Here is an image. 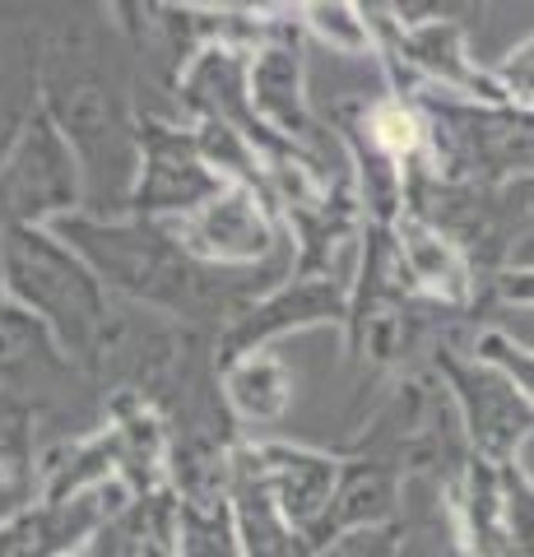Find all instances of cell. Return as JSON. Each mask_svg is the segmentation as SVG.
<instances>
[{
	"label": "cell",
	"instance_id": "6da1fadb",
	"mask_svg": "<svg viewBox=\"0 0 534 557\" xmlns=\"http://www.w3.org/2000/svg\"><path fill=\"white\" fill-rule=\"evenodd\" d=\"M409 98L427 126V172L464 186L534 182V112L511 102H474L460 94L409 84Z\"/></svg>",
	"mask_w": 534,
	"mask_h": 557
},
{
	"label": "cell",
	"instance_id": "7a4b0ae2",
	"mask_svg": "<svg viewBox=\"0 0 534 557\" xmlns=\"http://www.w3.org/2000/svg\"><path fill=\"white\" fill-rule=\"evenodd\" d=\"M433 376L451 391L479 456L493 465L521 460V450L534 442V399L502 368H493L470 344L446 335L433 348Z\"/></svg>",
	"mask_w": 534,
	"mask_h": 557
},
{
	"label": "cell",
	"instance_id": "3957f363",
	"mask_svg": "<svg viewBox=\"0 0 534 557\" xmlns=\"http://www.w3.org/2000/svg\"><path fill=\"white\" fill-rule=\"evenodd\" d=\"M5 274L10 288L20 293L28 307H38L42 317L61 330L65 344L89 348L102 330V293L79 260L57 251L47 237L28 228H10L5 237Z\"/></svg>",
	"mask_w": 534,
	"mask_h": 557
},
{
	"label": "cell",
	"instance_id": "277c9868",
	"mask_svg": "<svg viewBox=\"0 0 534 557\" xmlns=\"http://www.w3.org/2000/svg\"><path fill=\"white\" fill-rule=\"evenodd\" d=\"M61 233L94 260V265L112 278V284L131 288L135 298L186 307L200 293V270L177 251L163 233L153 228H102V223H61Z\"/></svg>",
	"mask_w": 534,
	"mask_h": 557
},
{
	"label": "cell",
	"instance_id": "5b68a950",
	"mask_svg": "<svg viewBox=\"0 0 534 557\" xmlns=\"http://www.w3.org/2000/svg\"><path fill=\"white\" fill-rule=\"evenodd\" d=\"M0 196H5V209L14 219H33V214H47V209H61L75 200L71 153H65L47 116H38L28 126L20 153H14V163L0 177Z\"/></svg>",
	"mask_w": 534,
	"mask_h": 557
},
{
	"label": "cell",
	"instance_id": "8992f818",
	"mask_svg": "<svg viewBox=\"0 0 534 557\" xmlns=\"http://www.w3.org/2000/svg\"><path fill=\"white\" fill-rule=\"evenodd\" d=\"M405 483L409 474L386 456L358 460L349 474L339 479L331 511L321 516V525L312 530V544H331V534H353V530H382L395 525V516L405 511Z\"/></svg>",
	"mask_w": 534,
	"mask_h": 557
},
{
	"label": "cell",
	"instance_id": "52a82bcc",
	"mask_svg": "<svg viewBox=\"0 0 534 557\" xmlns=\"http://www.w3.org/2000/svg\"><path fill=\"white\" fill-rule=\"evenodd\" d=\"M265 474H270V493L280 502V511L293 520V525L316 530L321 516L331 511L335 497V465L325 456H312V450H284L270 446L265 450Z\"/></svg>",
	"mask_w": 534,
	"mask_h": 557
},
{
	"label": "cell",
	"instance_id": "ba28073f",
	"mask_svg": "<svg viewBox=\"0 0 534 557\" xmlns=\"http://www.w3.org/2000/svg\"><path fill=\"white\" fill-rule=\"evenodd\" d=\"M200 200H219V182L182 149V139H153L140 209H196Z\"/></svg>",
	"mask_w": 534,
	"mask_h": 557
},
{
	"label": "cell",
	"instance_id": "9c48e42d",
	"mask_svg": "<svg viewBox=\"0 0 534 557\" xmlns=\"http://www.w3.org/2000/svg\"><path fill=\"white\" fill-rule=\"evenodd\" d=\"M191 237H196V247L210 256L251 260L265 247V223L256 219V205H247L243 196H228V200L204 205V214L191 223Z\"/></svg>",
	"mask_w": 534,
	"mask_h": 557
},
{
	"label": "cell",
	"instance_id": "30bf717a",
	"mask_svg": "<svg viewBox=\"0 0 534 557\" xmlns=\"http://www.w3.org/2000/svg\"><path fill=\"white\" fill-rule=\"evenodd\" d=\"M470 348L484 362H493V368H502L516 386H521L530 399H534V344L525 339H516L507 325H497V321H484V325H474L470 330Z\"/></svg>",
	"mask_w": 534,
	"mask_h": 557
},
{
	"label": "cell",
	"instance_id": "8fae6325",
	"mask_svg": "<svg viewBox=\"0 0 534 557\" xmlns=\"http://www.w3.org/2000/svg\"><path fill=\"white\" fill-rule=\"evenodd\" d=\"M493 79L511 108L534 112V33L493 61Z\"/></svg>",
	"mask_w": 534,
	"mask_h": 557
},
{
	"label": "cell",
	"instance_id": "7c38bea8",
	"mask_svg": "<svg viewBox=\"0 0 534 557\" xmlns=\"http://www.w3.org/2000/svg\"><path fill=\"white\" fill-rule=\"evenodd\" d=\"M270 381L280 386V368H270V362H251L247 372H237L233 376V395H237V405H243L247 413H256V418H265V413H274L284 405V391H270Z\"/></svg>",
	"mask_w": 534,
	"mask_h": 557
},
{
	"label": "cell",
	"instance_id": "4fadbf2b",
	"mask_svg": "<svg viewBox=\"0 0 534 557\" xmlns=\"http://www.w3.org/2000/svg\"><path fill=\"white\" fill-rule=\"evenodd\" d=\"M24 432L14 413H0V507L24 487Z\"/></svg>",
	"mask_w": 534,
	"mask_h": 557
},
{
	"label": "cell",
	"instance_id": "5bb4252c",
	"mask_svg": "<svg viewBox=\"0 0 534 557\" xmlns=\"http://www.w3.org/2000/svg\"><path fill=\"white\" fill-rule=\"evenodd\" d=\"M321 557H400V525L339 534Z\"/></svg>",
	"mask_w": 534,
	"mask_h": 557
},
{
	"label": "cell",
	"instance_id": "9a60e30c",
	"mask_svg": "<svg viewBox=\"0 0 534 557\" xmlns=\"http://www.w3.org/2000/svg\"><path fill=\"white\" fill-rule=\"evenodd\" d=\"M182 544H186V557H237L223 516L191 511V516H186V539H182Z\"/></svg>",
	"mask_w": 534,
	"mask_h": 557
},
{
	"label": "cell",
	"instance_id": "2e32d148",
	"mask_svg": "<svg viewBox=\"0 0 534 557\" xmlns=\"http://www.w3.org/2000/svg\"><path fill=\"white\" fill-rule=\"evenodd\" d=\"M479 307H534V265H511L484 288Z\"/></svg>",
	"mask_w": 534,
	"mask_h": 557
}]
</instances>
